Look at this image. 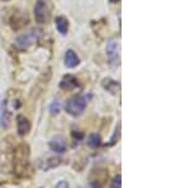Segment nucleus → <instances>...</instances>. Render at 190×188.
<instances>
[{"mask_svg": "<svg viewBox=\"0 0 190 188\" xmlns=\"http://www.w3.org/2000/svg\"><path fill=\"white\" fill-rule=\"evenodd\" d=\"M42 37V30L41 29H32L29 32L23 33L22 36H19L15 40V46L19 49H27L29 48L32 44H34L36 42Z\"/></svg>", "mask_w": 190, "mask_h": 188, "instance_id": "obj_1", "label": "nucleus"}, {"mask_svg": "<svg viewBox=\"0 0 190 188\" xmlns=\"http://www.w3.org/2000/svg\"><path fill=\"white\" fill-rule=\"evenodd\" d=\"M86 106V99L84 96H76L68 100L66 104V111L72 116H79L84 113Z\"/></svg>", "mask_w": 190, "mask_h": 188, "instance_id": "obj_2", "label": "nucleus"}, {"mask_svg": "<svg viewBox=\"0 0 190 188\" xmlns=\"http://www.w3.org/2000/svg\"><path fill=\"white\" fill-rule=\"evenodd\" d=\"M34 18L38 23H46L48 19V6L44 0H37L34 5Z\"/></svg>", "mask_w": 190, "mask_h": 188, "instance_id": "obj_3", "label": "nucleus"}, {"mask_svg": "<svg viewBox=\"0 0 190 188\" xmlns=\"http://www.w3.org/2000/svg\"><path fill=\"white\" fill-rule=\"evenodd\" d=\"M118 49H119V44L117 43L115 40L110 39L108 43H106V56H108L110 63H114V62H117V64L119 63Z\"/></svg>", "mask_w": 190, "mask_h": 188, "instance_id": "obj_4", "label": "nucleus"}, {"mask_svg": "<svg viewBox=\"0 0 190 188\" xmlns=\"http://www.w3.org/2000/svg\"><path fill=\"white\" fill-rule=\"evenodd\" d=\"M77 85H79V82H77V78H76L75 76H72V75H66L64 78H62V81H61V83H60V87H61L62 90L70 91V90H74Z\"/></svg>", "mask_w": 190, "mask_h": 188, "instance_id": "obj_5", "label": "nucleus"}, {"mask_svg": "<svg viewBox=\"0 0 190 188\" xmlns=\"http://www.w3.org/2000/svg\"><path fill=\"white\" fill-rule=\"evenodd\" d=\"M17 128H18V133L19 135H26L30 129V124L28 119L23 115H18L17 116Z\"/></svg>", "mask_w": 190, "mask_h": 188, "instance_id": "obj_6", "label": "nucleus"}, {"mask_svg": "<svg viewBox=\"0 0 190 188\" xmlns=\"http://www.w3.org/2000/svg\"><path fill=\"white\" fill-rule=\"evenodd\" d=\"M50 148L56 153H64L66 150V143L62 137H56L50 141Z\"/></svg>", "mask_w": 190, "mask_h": 188, "instance_id": "obj_7", "label": "nucleus"}, {"mask_svg": "<svg viewBox=\"0 0 190 188\" xmlns=\"http://www.w3.org/2000/svg\"><path fill=\"white\" fill-rule=\"evenodd\" d=\"M79 63H80V60H79L77 54H76L72 49H68L66 52V54H65V64H66V67L74 68Z\"/></svg>", "mask_w": 190, "mask_h": 188, "instance_id": "obj_8", "label": "nucleus"}, {"mask_svg": "<svg viewBox=\"0 0 190 188\" xmlns=\"http://www.w3.org/2000/svg\"><path fill=\"white\" fill-rule=\"evenodd\" d=\"M9 119H10V114L8 109H6V100H4L0 105V126L6 128L9 125Z\"/></svg>", "mask_w": 190, "mask_h": 188, "instance_id": "obj_9", "label": "nucleus"}, {"mask_svg": "<svg viewBox=\"0 0 190 188\" xmlns=\"http://www.w3.org/2000/svg\"><path fill=\"white\" fill-rule=\"evenodd\" d=\"M103 87H104L106 91H109V92H112V93H118L119 91V89H120V85H119V82H117V81H114V80H110V78H105L104 81H103Z\"/></svg>", "mask_w": 190, "mask_h": 188, "instance_id": "obj_10", "label": "nucleus"}, {"mask_svg": "<svg viewBox=\"0 0 190 188\" xmlns=\"http://www.w3.org/2000/svg\"><path fill=\"white\" fill-rule=\"evenodd\" d=\"M55 24H56V28L57 30L60 32L61 34H66L67 33V28H68V22L66 18L64 16H57L55 19Z\"/></svg>", "mask_w": 190, "mask_h": 188, "instance_id": "obj_11", "label": "nucleus"}, {"mask_svg": "<svg viewBox=\"0 0 190 188\" xmlns=\"http://www.w3.org/2000/svg\"><path fill=\"white\" fill-rule=\"evenodd\" d=\"M88 144L90 145V147H93V148L99 147V145H100V137L98 134H91L90 137H89V139H88Z\"/></svg>", "mask_w": 190, "mask_h": 188, "instance_id": "obj_12", "label": "nucleus"}, {"mask_svg": "<svg viewBox=\"0 0 190 188\" xmlns=\"http://www.w3.org/2000/svg\"><path fill=\"white\" fill-rule=\"evenodd\" d=\"M50 113L52 114V115H56L60 113V101H53L52 104H51V106H50Z\"/></svg>", "mask_w": 190, "mask_h": 188, "instance_id": "obj_13", "label": "nucleus"}, {"mask_svg": "<svg viewBox=\"0 0 190 188\" xmlns=\"http://www.w3.org/2000/svg\"><path fill=\"white\" fill-rule=\"evenodd\" d=\"M119 129H120V124H118V128H117L115 131H114L113 137H112V139H110V143H108L109 147H110V145H114V144H115V140L118 139V135H119Z\"/></svg>", "mask_w": 190, "mask_h": 188, "instance_id": "obj_14", "label": "nucleus"}, {"mask_svg": "<svg viewBox=\"0 0 190 188\" xmlns=\"http://www.w3.org/2000/svg\"><path fill=\"white\" fill-rule=\"evenodd\" d=\"M120 179H122V177L120 174H118L114 178V182H113V188H120Z\"/></svg>", "mask_w": 190, "mask_h": 188, "instance_id": "obj_15", "label": "nucleus"}, {"mask_svg": "<svg viewBox=\"0 0 190 188\" xmlns=\"http://www.w3.org/2000/svg\"><path fill=\"white\" fill-rule=\"evenodd\" d=\"M56 188H70V186H68V183L66 180H60V182L57 183Z\"/></svg>", "mask_w": 190, "mask_h": 188, "instance_id": "obj_16", "label": "nucleus"}, {"mask_svg": "<svg viewBox=\"0 0 190 188\" xmlns=\"http://www.w3.org/2000/svg\"><path fill=\"white\" fill-rule=\"evenodd\" d=\"M72 137H74L75 139H77V140H81L84 135L80 134V133H77V131H72Z\"/></svg>", "mask_w": 190, "mask_h": 188, "instance_id": "obj_17", "label": "nucleus"}, {"mask_svg": "<svg viewBox=\"0 0 190 188\" xmlns=\"http://www.w3.org/2000/svg\"><path fill=\"white\" fill-rule=\"evenodd\" d=\"M112 3H117V1H119V0H110Z\"/></svg>", "mask_w": 190, "mask_h": 188, "instance_id": "obj_18", "label": "nucleus"}, {"mask_svg": "<svg viewBox=\"0 0 190 188\" xmlns=\"http://www.w3.org/2000/svg\"><path fill=\"white\" fill-rule=\"evenodd\" d=\"M3 1H8V0H3Z\"/></svg>", "mask_w": 190, "mask_h": 188, "instance_id": "obj_19", "label": "nucleus"}]
</instances>
